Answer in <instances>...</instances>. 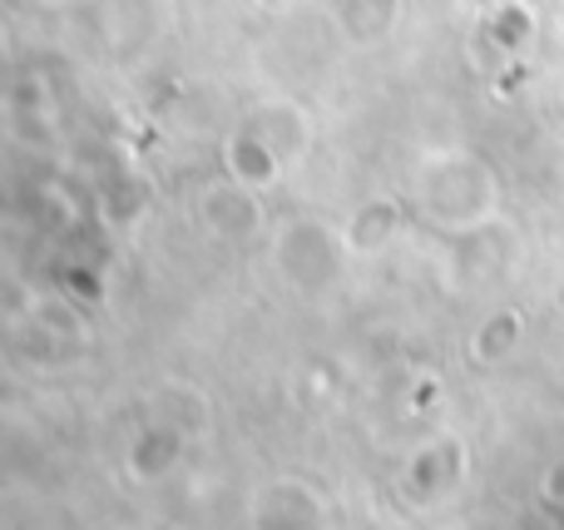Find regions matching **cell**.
<instances>
[{
    "mask_svg": "<svg viewBox=\"0 0 564 530\" xmlns=\"http://www.w3.org/2000/svg\"><path fill=\"white\" fill-rule=\"evenodd\" d=\"M327 501L302 476H273L248 496V530H327Z\"/></svg>",
    "mask_w": 564,
    "mask_h": 530,
    "instance_id": "obj_2",
    "label": "cell"
},
{
    "mask_svg": "<svg viewBox=\"0 0 564 530\" xmlns=\"http://www.w3.org/2000/svg\"><path fill=\"white\" fill-rule=\"evenodd\" d=\"M198 218L214 238L224 244H248V238L263 234V208H258V188L238 184L234 174L224 184H208L204 198H198Z\"/></svg>",
    "mask_w": 564,
    "mask_h": 530,
    "instance_id": "obj_3",
    "label": "cell"
},
{
    "mask_svg": "<svg viewBox=\"0 0 564 530\" xmlns=\"http://www.w3.org/2000/svg\"><path fill=\"white\" fill-rule=\"evenodd\" d=\"M184 442L188 436L178 432V426L154 417V422L134 436V446H129V472H134L139 482H164V476H174L178 466H184Z\"/></svg>",
    "mask_w": 564,
    "mask_h": 530,
    "instance_id": "obj_4",
    "label": "cell"
},
{
    "mask_svg": "<svg viewBox=\"0 0 564 530\" xmlns=\"http://www.w3.org/2000/svg\"><path fill=\"white\" fill-rule=\"evenodd\" d=\"M224 159H228V174H234L238 184H248V188H268L278 179V169H282V154L268 144L263 134H258V129H238V134L228 139Z\"/></svg>",
    "mask_w": 564,
    "mask_h": 530,
    "instance_id": "obj_5",
    "label": "cell"
},
{
    "mask_svg": "<svg viewBox=\"0 0 564 530\" xmlns=\"http://www.w3.org/2000/svg\"><path fill=\"white\" fill-rule=\"evenodd\" d=\"M273 263L297 293H327L347 268V238H337L322 218H292L273 238Z\"/></svg>",
    "mask_w": 564,
    "mask_h": 530,
    "instance_id": "obj_1",
    "label": "cell"
}]
</instances>
